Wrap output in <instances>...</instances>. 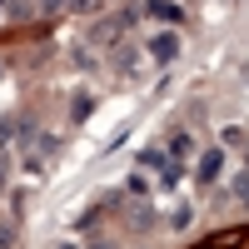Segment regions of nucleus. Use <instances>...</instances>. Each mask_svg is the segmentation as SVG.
<instances>
[{
	"label": "nucleus",
	"instance_id": "nucleus-1",
	"mask_svg": "<svg viewBox=\"0 0 249 249\" xmlns=\"http://www.w3.org/2000/svg\"><path fill=\"white\" fill-rule=\"evenodd\" d=\"M219 170H224V150H204L195 175H199V184H214V179H219Z\"/></svg>",
	"mask_w": 249,
	"mask_h": 249
},
{
	"label": "nucleus",
	"instance_id": "nucleus-2",
	"mask_svg": "<svg viewBox=\"0 0 249 249\" xmlns=\"http://www.w3.org/2000/svg\"><path fill=\"white\" fill-rule=\"evenodd\" d=\"M150 55H155V60H175V55H179V35H170V30L155 35V40H150Z\"/></svg>",
	"mask_w": 249,
	"mask_h": 249
},
{
	"label": "nucleus",
	"instance_id": "nucleus-3",
	"mask_svg": "<svg viewBox=\"0 0 249 249\" xmlns=\"http://www.w3.org/2000/svg\"><path fill=\"white\" fill-rule=\"evenodd\" d=\"M150 15H160V20H179L184 10L175 5V0H150Z\"/></svg>",
	"mask_w": 249,
	"mask_h": 249
},
{
	"label": "nucleus",
	"instance_id": "nucleus-4",
	"mask_svg": "<svg viewBox=\"0 0 249 249\" xmlns=\"http://www.w3.org/2000/svg\"><path fill=\"white\" fill-rule=\"evenodd\" d=\"M140 164H144V170H164V164H170V160H164L160 150H144V155H140Z\"/></svg>",
	"mask_w": 249,
	"mask_h": 249
},
{
	"label": "nucleus",
	"instance_id": "nucleus-5",
	"mask_svg": "<svg viewBox=\"0 0 249 249\" xmlns=\"http://www.w3.org/2000/svg\"><path fill=\"white\" fill-rule=\"evenodd\" d=\"M234 199H239V204H244V210H249V175H244V179L234 184Z\"/></svg>",
	"mask_w": 249,
	"mask_h": 249
},
{
	"label": "nucleus",
	"instance_id": "nucleus-6",
	"mask_svg": "<svg viewBox=\"0 0 249 249\" xmlns=\"http://www.w3.org/2000/svg\"><path fill=\"white\" fill-rule=\"evenodd\" d=\"M15 244V230H10V224H0V249H10Z\"/></svg>",
	"mask_w": 249,
	"mask_h": 249
},
{
	"label": "nucleus",
	"instance_id": "nucleus-7",
	"mask_svg": "<svg viewBox=\"0 0 249 249\" xmlns=\"http://www.w3.org/2000/svg\"><path fill=\"white\" fill-rule=\"evenodd\" d=\"M90 249H115V244H110V239H95V244H90Z\"/></svg>",
	"mask_w": 249,
	"mask_h": 249
},
{
	"label": "nucleus",
	"instance_id": "nucleus-8",
	"mask_svg": "<svg viewBox=\"0 0 249 249\" xmlns=\"http://www.w3.org/2000/svg\"><path fill=\"white\" fill-rule=\"evenodd\" d=\"M0 179H5V160H0Z\"/></svg>",
	"mask_w": 249,
	"mask_h": 249
},
{
	"label": "nucleus",
	"instance_id": "nucleus-9",
	"mask_svg": "<svg viewBox=\"0 0 249 249\" xmlns=\"http://www.w3.org/2000/svg\"><path fill=\"white\" fill-rule=\"evenodd\" d=\"M60 249H75V244H60Z\"/></svg>",
	"mask_w": 249,
	"mask_h": 249
}]
</instances>
